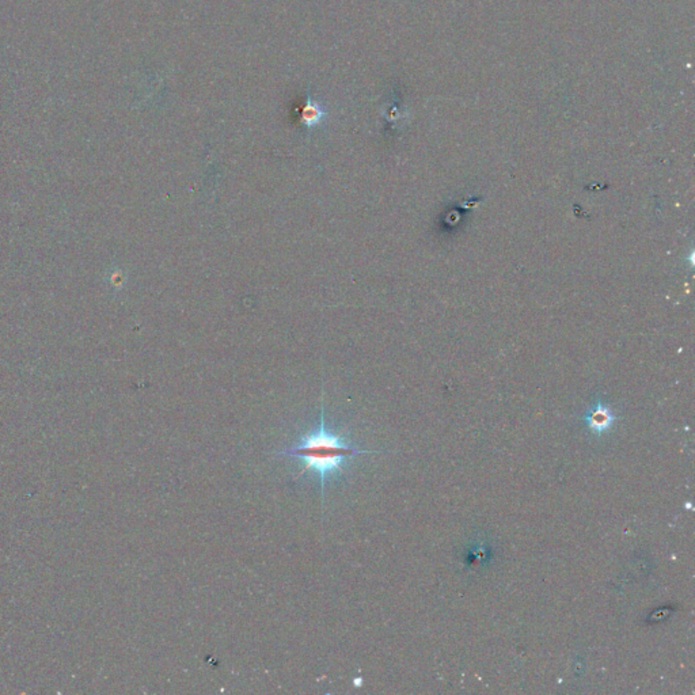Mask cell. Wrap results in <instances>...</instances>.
I'll use <instances>...</instances> for the list:
<instances>
[{
    "label": "cell",
    "instance_id": "1",
    "mask_svg": "<svg viewBox=\"0 0 695 695\" xmlns=\"http://www.w3.org/2000/svg\"><path fill=\"white\" fill-rule=\"evenodd\" d=\"M368 452L371 451L358 450L344 436L330 431L326 426L322 410L318 426L314 431L305 433L292 448L279 451L277 457L302 460L305 467L302 473H299V477L305 474V472H314L320 479L322 498H325L326 479L342 475L344 467L351 459Z\"/></svg>",
    "mask_w": 695,
    "mask_h": 695
},
{
    "label": "cell",
    "instance_id": "2",
    "mask_svg": "<svg viewBox=\"0 0 695 695\" xmlns=\"http://www.w3.org/2000/svg\"><path fill=\"white\" fill-rule=\"evenodd\" d=\"M615 417L612 416V413L610 411L609 407H603V405H597L588 414H587V423L588 425L594 429L595 432L600 433V432H605L606 429L610 428L611 424L614 423Z\"/></svg>",
    "mask_w": 695,
    "mask_h": 695
},
{
    "label": "cell",
    "instance_id": "3",
    "mask_svg": "<svg viewBox=\"0 0 695 695\" xmlns=\"http://www.w3.org/2000/svg\"><path fill=\"white\" fill-rule=\"evenodd\" d=\"M325 117H326V112L322 106L313 98H307L300 113L302 124L307 128H314L320 125Z\"/></svg>",
    "mask_w": 695,
    "mask_h": 695
}]
</instances>
